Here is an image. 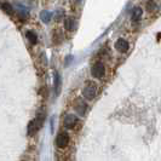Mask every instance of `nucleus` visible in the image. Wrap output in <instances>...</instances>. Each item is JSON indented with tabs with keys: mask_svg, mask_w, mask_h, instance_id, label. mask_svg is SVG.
<instances>
[{
	"mask_svg": "<svg viewBox=\"0 0 161 161\" xmlns=\"http://www.w3.org/2000/svg\"><path fill=\"white\" fill-rule=\"evenodd\" d=\"M96 93H97V87L93 82H87L85 85L84 90H82V96L85 97L86 99H89V101H92L96 97Z\"/></svg>",
	"mask_w": 161,
	"mask_h": 161,
	"instance_id": "obj_1",
	"label": "nucleus"
},
{
	"mask_svg": "<svg viewBox=\"0 0 161 161\" xmlns=\"http://www.w3.org/2000/svg\"><path fill=\"white\" fill-rule=\"evenodd\" d=\"M104 73H105L104 64L101 63V62H98V63H96V64H93L92 65V68H91V74H92V76H95V78H97V79L103 78Z\"/></svg>",
	"mask_w": 161,
	"mask_h": 161,
	"instance_id": "obj_2",
	"label": "nucleus"
},
{
	"mask_svg": "<svg viewBox=\"0 0 161 161\" xmlns=\"http://www.w3.org/2000/svg\"><path fill=\"white\" fill-rule=\"evenodd\" d=\"M78 124V118L74 115V114H68L64 116V120H63V125L67 130H72L75 127V125Z\"/></svg>",
	"mask_w": 161,
	"mask_h": 161,
	"instance_id": "obj_3",
	"label": "nucleus"
},
{
	"mask_svg": "<svg viewBox=\"0 0 161 161\" xmlns=\"http://www.w3.org/2000/svg\"><path fill=\"white\" fill-rule=\"evenodd\" d=\"M68 142H69V136H68V133H59L56 138V145L58 148H61V149H63L65 148L67 145H68Z\"/></svg>",
	"mask_w": 161,
	"mask_h": 161,
	"instance_id": "obj_4",
	"label": "nucleus"
},
{
	"mask_svg": "<svg viewBox=\"0 0 161 161\" xmlns=\"http://www.w3.org/2000/svg\"><path fill=\"white\" fill-rule=\"evenodd\" d=\"M115 48L119 52H121V53H125L129 50V42L125 40L124 38H120V39H118L116 42H115Z\"/></svg>",
	"mask_w": 161,
	"mask_h": 161,
	"instance_id": "obj_5",
	"label": "nucleus"
},
{
	"mask_svg": "<svg viewBox=\"0 0 161 161\" xmlns=\"http://www.w3.org/2000/svg\"><path fill=\"white\" fill-rule=\"evenodd\" d=\"M53 84H55V95L58 96L61 92V86H62V80H61V75L58 72H55L53 75Z\"/></svg>",
	"mask_w": 161,
	"mask_h": 161,
	"instance_id": "obj_6",
	"label": "nucleus"
},
{
	"mask_svg": "<svg viewBox=\"0 0 161 161\" xmlns=\"http://www.w3.org/2000/svg\"><path fill=\"white\" fill-rule=\"evenodd\" d=\"M74 108H75V110L80 114V115H85V112L87 109V105H86V103L82 99H78L75 105H74Z\"/></svg>",
	"mask_w": 161,
	"mask_h": 161,
	"instance_id": "obj_7",
	"label": "nucleus"
},
{
	"mask_svg": "<svg viewBox=\"0 0 161 161\" xmlns=\"http://www.w3.org/2000/svg\"><path fill=\"white\" fill-rule=\"evenodd\" d=\"M76 27V23H75V19L72 18V17H68L64 19V28L69 32H73Z\"/></svg>",
	"mask_w": 161,
	"mask_h": 161,
	"instance_id": "obj_8",
	"label": "nucleus"
},
{
	"mask_svg": "<svg viewBox=\"0 0 161 161\" xmlns=\"http://www.w3.org/2000/svg\"><path fill=\"white\" fill-rule=\"evenodd\" d=\"M39 130H40V129L38 127V125H36L35 120H32L29 124H28V135H29V136L35 135V133H36Z\"/></svg>",
	"mask_w": 161,
	"mask_h": 161,
	"instance_id": "obj_9",
	"label": "nucleus"
},
{
	"mask_svg": "<svg viewBox=\"0 0 161 161\" xmlns=\"http://www.w3.org/2000/svg\"><path fill=\"white\" fill-rule=\"evenodd\" d=\"M25 36H27V39L29 40V42H31L32 45H36V42H38V36H36V34L33 32V31H28V32L25 33Z\"/></svg>",
	"mask_w": 161,
	"mask_h": 161,
	"instance_id": "obj_10",
	"label": "nucleus"
},
{
	"mask_svg": "<svg viewBox=\"0 0 161 161\" xmlns=\"http://www.w3.org/2000/svg\"><path fill=\"white\" fill-rule=\"evenodd\" d=\"M142 14H143L142 8H136L133 10V14H132V21H133V22H138V21L141 19V17H142Z\"/></svg>",
	"mask_w": 161,
	"mask_h": 161,
	"instance_id": "obj_11",
	"label": "nucleus"
},
{
	"mask_svg": "<svg viewBox=\"0 0 161 161\" xmlns=\"http://www.w3.org/2000/svg\"><path fill=\"white\" fill-rule=\"evenodd\" d=\"M0 8H3L5 12H8V15H14V8L8 3H1L0 4Z\"/></svg>",
	"mask_w": 161,
	"mask_h": 161,
	"instance_id": "obj_12",
	"label": "nucleus"
},
{
	"mask_svg": "<svg viewBox=\"0 0 161 161\" xmlns=\"http://www.w3.org/2000/svg\"><path fill=\"white\" fill-rule=\"evenodd\" d=\"M40 17H41V21H42V22L47 23L48 21L51 19V12H48V11H42Z\"/></svg>",
	"mask_w": 161,
	"mask_h": 161,
	"instance_id": "obj_13",
	"label": "nucleus"
}]
</instances>
